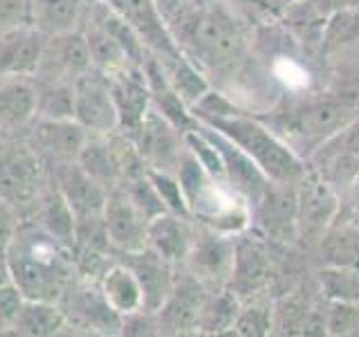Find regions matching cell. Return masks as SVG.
Returning a JSON list of instances; mask_svg holds the SVG:
<instances>
[{
    "label": "cell",
    "mask_w": 359,
    "mask_h": 337,
    "mask_svg": "<svg viewBox=\"0 0 359 337\" xmlns=\"http://www.w3.org/2000/svg\"><path fill=\"white\" fill-rule=\"evenodd\" d=\"M157 7L180 52L207 77L247 59V34L222 0H157Z\"/></svg>",
    "instance_id": "6da1fadb"
},
{
    "label": "cell",
    "mask_w": 359,
    "mask_h": 337,
    "mask_svg": "<svg viewBox=\"0 0 359 337\" xmlns=\"http://www.w3.org/2000/svg\"><path fill=\"white\" fill-rule=\"evenodd\" d=\"M7 265L11 281L27 299L59 303L79 281L72 250L50 236L32 216L20 218L7 250Z\"/></svg>",
    "instance_id": "7a4b0ae2"
},
{
    "label": "cell",
    "mask_w": 359,
    "mask_h": 337,
    "mask_svg": "<svg viewBox=\"0 0 359 337\" xmlns=\"http://www.w3.org/2000/svg\"><path fill=\"white\" fill-rule=\"evenodd\" d=\"M265 126L276 133L297 153L308 149L312 155L319 146L359 117V88L339 93L306 95L285 101L269 112H252Z\"/></svg>",
    "instance_id": "3957f363"
},
{
    "label": "cell",
    "mask_w": 359,
    "mask_h": 337,
    "mask_svg": "<svg viewBox=\"0 0 359 337\" xmlns=\"http://www.w3.org/2000/svg\"><path fill=\"white\" fill-rule=\"evenodd\" d=\"M207 126L216 128L224 138L231 140L238 149H243L252 160L261 166V171L280 185H297L306 176L308 166L306 160L278 138L276 133L269 131L261 119H256L252 112L233 117H211L198 119Z\"/></svg>",
    "instance_id": "277c9868"
},
{
    "label": "cell",
    "mask_w": 359,
    "mask_h": 337,
    "mask_svg": "<svg viewBox=\"0 0 359 337\" xmlns=\"http://www.w3.org/2000/svg\"><path fill=\"white\" fill-rule=\"evenodd\" d=\"M50 185V173L41 157L22 135L0 126V198L14 207L20 218H29L43 191Z\"/></svg>",
    "instance_id": "5b68a950"
},
{
    "label": "cell",
    "mask_w": 359,
    "mask_h": 337,
    "mask_svg": "<svg viewBox=\"0 0 359 337\" xmlns=\"http://www.w3.org/2000/svg\"><path fill=\"white\" fill-rule=\"evenodd\" d=\"M182 267L209 292L229 288L233 270V236L196 223V239Z\"/></svg>",
    "instance_id": "8992f818"
},
{
    "label": "cell",
    "mask_w": 359,
    "mask_h": 337,
    "mask_svg": "<svg viewBox=\"0 0 359 337\" xmlns=\"http://www.w3.org/2000/svg\"><path fill=\"white\" fill-rule=\"evenodd\" d=\"M59 303L67 317V329H83L97 335L121 333V315L106 301L99 284L79 279Z\"/></svg>",
    "instance_id": "52a82bcc"
},
{
    "label": "cell",
    "mask_w": 359,
    "mask_h": 337,
    "mask_svg": "<svg viewBox=\"0 0 359 337\" xmlns=\"http://www.w3.org/2000/svg\"><path fill=\"white\" fill-rule=\"evenodd\" d=\"M339 211V200L328 180H323L317 168H308L297 185V230L306 243H319L323 232L332 225Z\"/></svg>",
    "instance_id": "ba28073f"
},
{
    "label": "cell",
    "mask_w": 359,
    "mask_h": 337,
    "mask_svg": "<svg viewBox=\"0 0 359 337\" xmlns=\"http://www.w3.org/2000/svg\"><path fill=\"white\" fill-rule=\"evenodd\" d=\"M25 140L41 157L45 168H52L76 160L88 140V131L74 119L34 117L25 128Z\"/></svg>",
    "instance_id": "9c48e42d"
},
{
    "label": "cell",
    "mask_w": 359,
    "mask_h": 337,
    "mask_svg": "<svg viewBox=\"0 0 359 337\" xmlns=\"http://www.w3.org/2000/svg\"><path fill=\"white\" fill-rule=\"evenodd\" d=\"M93 70L88 43L83 29H70L61 34H52L45 39L43 54L34 77L52 79V81L76 84L86 72Z\"/></svg>",
    "instance_id": "30bf717a"
},
{
    "label": "cell",
    "mask_w": 359,
    "mask_h": 337,
    "mask_svg": "<svg viewBox=\"0 0 359 337\" xmlns=\"http://www.w3.org/2000/svg\"><path fill=\"white\" fill-rule=\"evenodd\" d=\"M74 121L90 135H108L117 131L119 117L108 74L93 67L74 84Z\"/></svg>",
    "instance_id": "8fae6325"
},
{
    "label": "cell",
    "mask_w": 359,
    "mask_h": 337,
    "mask_svg": "<svg viewBox=\"0 0 359 337\" xmlns=\"http://www.w3.org/2000/svg\"><path fill=\"white\" fill-rule=\"evenodd\" d=\"M274 270L272 254L263 241V236L236 234L233 236V270L229 279V290L241 299H247L258 292H267L272 286Z\"/></svg>",
    "instance_id": "7c38bea8"
},
{
    "label": "cell",
    "mask_w": 359,
    "mask_h": 337,
    "mask_svg": "<svg viewBox=\"0 0 359 337\" xmlns=\"http://www.w3.org/2000/svg\"><path fill=\"white\" fill-rule=\"evenodd\" d=\"M297 185L269 183L261 200L252 207V223H256L263 239L276 243H292L299 239Z\"/></svg>",
    "instance_id": "4fadbf2b"
},
{
    "label": "cell",
    "mask_w": 359,
    "mask_h": 337,
    "mask_svg": "<svg viewBox=\"0 0 359 337\" xmlns=\"http://www.w3.org/2000/svg\"><path fill=\"white\" fill-rule=\"evenodd\" d=\"M128 138L137 146V151L142 153L149 168L175 173L177 160L184 151V133H180L153 106L142 119L140 128L128 135Z\"/></svg>",
    "instance_id": "5bb4252c"
},
{
    "label": "cell",
    "mask_w": 359,
    "mask_h": 337,
    "mask_svg": "<svg viewBox=\"0 0 359 337\" xmlns=\"http://www.w3.org/2000/svg\"><path fill=\"white\" fill-rule=\"evenodd\" d=\"M182 275H175V286L157 310L162 335H198L200 308L207 297V288L198 284L187 270L180 265Z\"/></svg>",
    "instance_id": "9a60e30c"
},
{
    "label": "cell",
    "mask_w": 359,
    "mask_h": 337,
    "mask_svg": "<svg viewBox=\"0 0 359 337\" xmlns=\"http://www.w3.org/2000/svg\"><path fill=\"white\" fill-rule=\"evenodd\" d=\"M104 223L108 232V241L115 254L119 252H137L149 245V218L133 205V200L117 187L108 191L104 205Z\"/></svg>",
    "instance_id": "2e32d148"
},
{
    "label": "cell",
    "mask_w": 359,
    "mask_h": 337,
    "mask_svg": "<svg viewBox=\"0 0 359 337\" xmlns=\"http://www.w3.org/2000/svg\"><path fill=\"white\" fill-rule=\"evenodd\" d=\"M117 261L128 265L133 275L137 277L142 295H144V310L157 312L162 308L166 297L171 295L175 286V265H171L149 245L137 252H119L115 254Z\"/></svg>",
    "instance_id": "e0dca14e"
},
{
    "label": "cell",
    "mask_w": 359,
    "mask_h": 337,
    "mask_svg": "<svg viewBox=\"0 0 359 337\" xmlns=\"http://www.w3.org/2000/svg\"><path fill=\"white\" fill-rule=\"evenodd\" d=\"M110 93L117 108V131L133 135L140 128L146 112L151 110V88L146 81L142 65H128L123 70L110 74Z\"/></svg>",
    "instance_id": "ac0fdd59"
},
{
    "label": "cell",
    "mask_w": 359,
    "mask_h": 337,
    "mask_svg": "<svg viewBox=\"0 0 359 337\" xmlns=\"http://www.w3.org/2000/svg\"><path fill=\"white\" fill-rule=\"evenodd\" d=\"M200 124V128L205 131L211 142L218 146V151L222 155L224 162V176H227V183L238 191V194L250 202V207H254L258 200H261L263 191L267 189V185L272 183L258 166L250 155H247L243 149H238L231 140L224 138L222 133H218L216 128L207 126V124Z\"/></svg>",
    "instance_id": "d6986e66"
},
{
    "label": "cell",
    "mask_w": 359,
    "mask_h": 337,
    "mask_svg": "<svg viewBox=\"0 0 359 337\" xmlns=\"http://www.w3.org/2000/svg\"><path fill=\"white\" fill-rule=\"evenodd\" d=\"M121 18H126L140 39L149 48V52L157 56H180V48L175 45L171 32L166 29V22L160 14L157 0H104Z\"/></svg>",
    "instance_id": "ffe728a7"
},
{
    "label": "cell",
    "mask_w": 359,
    "mask_h": 337,
    "mask_svg": "<svg viewBox=\"0 0 359 337\" xmlns=\"http://www.w3.org/2000/svg\"><path fill=\"white\" fill-rule=\"evenodd\" d=\"M48 173L54 187L61 191L63 198L67 200V205L72 207L74 218L101 216V213H104L108 191L101 187L97 180L90 178L76 160L52 166L48 168Z\"/></svg>",
    "instance_id": "44dd1931"
},
{
    "label": "cell",
    "mask_w": 359,
    "mask_h": 337,
    "mask_svg": "<svg viewBox=\"0 0 359 337\" xmlns=\"http://www.w3.org/2000/svg\"><path fill=\"white\" fill-rule=\"evenodd\" d=\"M45 39L34 25L0 32V77H34Z\"/></svg>",
    "instance_id": "7402d4cb"
},
{
    "label": "cell",
    "mask_w": 359,
    "mask_h": 337,
    "mask_svg": "<svg viewBox=\"0 0 359 337\" xmlns=\"http://www.w3.org/2000/svg\"><path fill=\"white\" fill-rule=\"evenodd\" d=\"M144 74L146 81L151 88V106L160 112L164 119H168L180 133L194 131L198 119L194 117V112L187 106V101L180 97L177 90L171 86L168 77L162 70V63L157 61V56L153 52L146 54L144 59Z\"/></svg>",
    "instance_id": "603a6c76"
},
{
    "label": "cell",
    "mask_w": 359,
    "mask_h": 337,
    "mask_svg": "<svg viewBox=\"0 0 359 337\" xmlns=\"http://www.w3.org/2000/svg\"><path fill=\"white\" fill-rule=\"evenodd\" d=\"M196 239V220L166 211L149 223V247L168 263L184 265Z\"/></svg>",
    "instance_id": "cb8c5ba5"
},
{
    "label": "cell",
    "mask_w": 359,
    "mask_h": 337,
    "mask_svg": "<svg viewBox=\"0 0 359 337\" xmlns=\"http://www.w3.org/2000/svg\"><path fill=\"white\" fill-rule=\"evenodd\" d=\"M36 117L32 77H0V126L25 131Z\"/></svg>",
    "instance_id": "d4e9b609"
},
{
    "label": "cell",
    "mask_w": 359,
    "mask_h": 337,
    "mask_svg": "<svg viewBox=\"0 0 359 337\" xmlns=\"http://www.w3.org/2000/svg\"><path fill=\"white\" fill-rule=\"evenodd\" d=\"M32 218L36 220L41 227L48 232L50 236H54L61 245L70 247L74 245V211L67 205V200L63 198V194L54 187V183L50 180L48 189L43 191V196L36 202V209H34Z\"/></svg>",
    "instance_id": "484cf974"
},
{
    "label": "cell",
    "mask_w": 359,
    "mask_h": 337,
    "mask_svg": "<svg viewBox=\"0 0 359 337\" xmlns=\"http://www.w3.org/2000/svg\"><path fill=\"white\" fill-rule=\"evenodd\" d=\"M65 329H67V317L61 308V303L27 299L22 310L18 312L11 335L52 337V335H61Z\"/></svg>",
    "instance_id": "4316f807"
},
{
    "label": "cell",
    "mask_w": 359,
    "mask_h": 337,
    "mask_svg": "<svg viewBox=\"0 0 359 337\" xmlns=\"http://www.w3.org/2000/svg\"><path fill=\"white\" fill-rule=\"evenodd\" d=\"M86 0H32V22L45 37L83 25Z\"/></svg>",
    "instance_id": "83f0119b"
},
{
    "label": "cell",
    "mask_w": 359,
    "mask_h": 337,
    "mask_svg": "<svg viewBox=\"0 0 359 337\" xmlns=\"http://www.w3.org/2000/svg\"><path fill=\"white\" fill-rule=\"evenodd\" d=\"M76 162L81 164L83 171L93 180H97L106 191H112L123 185V178L117 166L115 153H112L108 135H90L88 133V140L83 144L81 153H79Z\"/></svg>",
    "instance_id": "f1b7e54d"
},
{
    "label": "cell",
    "mask_w": 359,
    "mask_h": 337,
    "mask_svg": "<svg viewBox=\"0 0 359 337\" xmlns=\"http://www.w3.org/2000/svg\"><path fill=\"white\" fill-rule=\"evenodd\" d=\"M83 34H86V43H88V52H90V61H93V67L104 74H115L119 70L128 65H135L126 50L121 48L119 41L112 37V34L101 27L95 18H83V25H81Z\"/></svg>",
    "instance_id": "f546056e"
},
{
    "label": "cell",
    "mask_w": 359,
    "mask_h": 337,
    "mask_svg": "<svg viewBox=\"0 0 359 337\" xmlns=\"http://www.w3.org/2000/svg\"><path fill=\"white\" fill-rule=\"evenodd\" d=\"M99 288L104 292L106 301L119 315H128L144 308V295L137 277L133 275V270L128 265H123L117 258L104 272V277H101Z\"/></svg>",
    "instance_id": "4dcf8cb0"
},
{
    "label": "cell",
    "mask_w": 359,
    "mask_h": 337,
    "mask_svg": "<svg viewBox=\"0 0 359 337\" xmlns=\"http://www.w3.org/2000/svg\"><path fill=\"white\" fill-rule=\"evenodd\" d=\"M241 310V297L229 288L207 292L200 308L198 335H233V324Z\"/></svg>",
    "instance_id": "1f68e13d"
},
{
    "label": "cell",
    "mask_w": 359,
    "mask_h": 337,
    "mask_svg": "<svg viewBox=\"0 0 359 337\" xmlns=\"http://www.w3.org/2000/svg\"><path fill=\"white\" fill-rule=\"evenodd\" d=\"M323 265L359 270V225H330L319 239Z\"/></svg>",
    "instance_id": "d6a6232c"
},
{
    "label": "cell",
    "mask_w": 359,
    "mask_h": 337,
    "mask_svg": "<svg viewBox=\"0 0 359 337\" xmlns=\"http://www.w3.org/2000/svg\"><path fill=\"white\" fill-rule=\"evenodd\" d=\"M157 56V54H155ZM157 61L162 63V70L168 77L171 86L180 93L187 101V106L191 108L194 104L202 99V95L211 88V81L207 74L200 70L196 63H191L184 54L180 56H157Z\"/></svg>",
    "instance_id": "836d02e7"
},
{
    "label": "cell",
    "mask_w": 359,
    "mask_h": 337,
    "mask_svg": "<svg viewBox=\"0 0 359 337\" xmlns=\"http://www.w3.org/2000/svg\"><path fill=\"white\" fill-rule=\"evenodd\" d=\"M36 90V117L74 119V84L32 77Z\"/></svg>",
    "instance_id": "e575fe53"
},
{
    "label": "cell",
    "mask_w": 359,
    "mask_h": 337,
    "mask_svg": "<svg viewBox=\"0 0 359 337\" xmlns=\"http://www.w3.org/2000/svg\"><path fill=\"white\" fill-rule=\"evenodd\" d=\"M357 41H359V5H348L330 11L321 32V43H319L321 52L323 54L339 52L344 48H351Z\"/></svg>",
    "instance_id": "d590c367"
},
{
    "label": "cell",
    "mask_w": 359,
    "mask_h": 337,
    "mask_svg": "<svg viewBox=\"0 0 359 337\" xmlns=\"http://www.w3.org/2000/svg\"><path fill=\"white\" fill-rule=\"evenodd\" d=\"M274 333V306L265 292L241 299V310L233 324V335L263 337Z\"/></svg>",
    "instance_id": "8d00e7d4"
},
{
    "label": "cell",
    "mask_w": 359,
    "mask_h": 337,
    "mask_svg": "<svg viewBox=\"0 0 359 337\" xmlns=\"http://www.w3.org/2000/svg\"><path fill=\"white\" fill-rule=\"evenodd\" d=\"M319 290L328 301L359 303V270L323 265L319 270Z\"/></svg>",
    "instance_id": "74e56055"
},
{
    "label": "cell",
    "mask_w": 359,
    "mask_h": 337,
    "mask_svg": "<svg viewBox=\"0 0 359 337\" xmlns=\"http://www.w3.org/2000/svg\"><path fill=\"white\" fill-rule=\"evenodd\" d=\"M146 173H149L153 187L157 189V194H160L166 211L177 213V216H184V218H191L189 202H187V196H184L182 185H180L177 176L173 171H160V168H149Z\"/></svg>",
    "instance_id": "f35d334b"
},
{
    "label": "cell",
    "mask_w": 359,
    "mask_h": 337,
    "mask_svg": "<svg viewBox=\"0 0 359 337\" xmlns=\"http://www.w3.org/2000/svg\"><path fill=\"white\" fill-rule=\"evenodd\" d=\"M121 187L128 194V198L133 200V205L144 213V218L153 220L157 216H162V213H166L164 202H162L160 194H157V189L153 187L149 173H144L140 178H133V180H126Z\"/></svg>",
    "instance_id": "ab89813d"
},
{
    "label": "cell",
    "mask_w": 359,
    "mask_h": 337,
    "mask_svg": "<svg viewBox=\"0 0 359 337\" xmlns=\"http://www.w3.org/2000/svg\"><path fill=\"white\" fill-rule=\"evenodd\" d=\"M325 329L328 335H359V303L328 301L325 310Z\"/></svg>",
    "instance_id": "60d3db41"
},
{
    "label": "cell",
    "mask_w": 359,
    "mask_h": 337,
    "mask_svg": "<svg viewBox=\"0 0 359 337\" xmlns=\"http://www.w3.org/2000/svg\"><path fill=\"white\" fill-rule=\"evenodd\" d=\"M27 297L22 295V290L9 281L3 288H0V335H11L18 312L25 306Z\"/></svg>",
    "instance_id": "b9f144b4"
},
{
    "label": "cell",
    "mask_w": 359,
    "mask_h": 337,
    "mask_svg": "<svg viewBox=\"0 0 359 337\" xmlns=\"http://www.w3.org/2000/svg\"><path fill=\"white\" fill-rule=\"evenodd\" d=\"M34 25L32 0H0V32Z\"/></svg>",
    "instance_id": "7bdbcfd3"
},
{
    "label": "cell",
    "mask_w": 359,
    "mask_h": 337,
    "mask_svg": "<svg viewBox=\"0 0 359 337\" xmlns=\"http://www.w3.org/2000/svg\"><path fill=\"white\" fill-rule=\"evenodd\" d=\"M119 335H162L157 315L151 310H135L121 315V333Z\"/></svg>",
    "instance_id": "ee69618b"
},
{
    "label": "cell",
    "mask_w": 359,
    "mask_h": 337,
    "mask_svg": "<svg viewBox=\"0 0 359 337\" xmlns=\"http://www.w3.org/2000/svg\"><path fill=\"white\" fill-rule=\"evenodd\" d=\"M20 225V213L0 198V256H7V250Z\"/></svg>",
    "instance_id": "f6af8a7d"
},
{
    "label": "cell",
    "mask_w": 359,
    "mask_h": 337,
    "mask_svg": "<svg viewBox=\"0 0 359 337\" xmlns=\"http://www.w3.org/2000/svg\"><path fill=\"white\" fill-rule=\"evenodd\" d=\"M269 3H272V7H274V11H276V20H278L280 14H283V11H285L287 7L301 3V0H269Z\"/></svg>",
    "instance_id": "bcb514c9"
},
{
    "label": "cell",
    "mask_w": 359,
    "mask_h": 337,
    "mask_svg": "<svg viewBox=\"0 0 359 337\" xmlns=\"http://www.w3.org/2000/svg\"><path fill=\"white\" fill-rule=\"evenodd\" d=\"M11 281V272H9V265H7V256H0V288Z\"/></svg>",
    "instance_id": "7dc6e473"
}]
</instances>
